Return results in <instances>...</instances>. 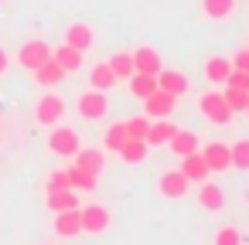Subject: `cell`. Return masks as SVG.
<instances>
[{
    "label": "cell",
    "mask_w": 249,
    "mask_h": 245,
    "mask_svg": "<svg viewBox=\"0 0 249 245\" xmlns=\"http://www.w3.org/2000/svg\"><path fill=\"white\" fill-rule=\"evenodd\" d=\"M246 48H249V45H246Z\"/></svg>",
    "instance_id": "obj_41"
},
{
    "label": "cell",
    "mask_w": 249,
    "mask_h": 245,
    "mask_svg": "<svg viewBox=\"0 0 249 245\" xmlns=\"http://www.w3.org/2000/svg\"><path fill=\"white\" fill-rule=\"evenodd\" d=\"M229 153H232V167L235 170H249V140H235L229 147Z\"/></svg>",
    "instance_id": "obj_29"
},
{
    "label": "cell",
    "mask_w": 249,
    "mask_h": 245,
    "mask_svg": "<svg viewBox=\"0 0 249 245\" xmlns=\"http://www.w3.org/2000/svg\"><path fill=\"white\" fill-rule=\"evenodd\" d=\"M41 245H52V242H41Z\"/></svg>",
    "instance_id": "obj_39"
},
{
    "label": "cell",
    "mask_w": 249,
    "mask_h": 245,
    "mask_svg": "<svg viewBox=\"0 0 249 245\" xmlns=\"http://www.w3.org/2000/svg\"><path fill=\"white\" fill-rule=\"evenodd\" d=\"M222 85H229V89H242V92H249V72H239V68H232L229 75H225V82Z\"/></svg>",
    "instance_id": "obj_35"
},
{
    "label": "cell",
    "mask_w": 249,
    "mask_h": 245,
    "mask_svg": "<svg viewBox=\"0 0 249 245\" xmlns=\"http://www.w3.org/2000/svg\"><path fill=\"white\" fill-rule=\"evenodd\" d=\"M157 89H164V92H171L174 99H181V96H188V89H191V82H188V75L184 72H174V68H160L157 72Z\"/></svg>",
    "instance_id": "obj_8"
},
{
    "label": "cell",
    "mask_w": 249,
    "mask_h": 245,
    "mask_svg": "<svg viewBox=\"0 0 249 245\" xmlns=\"http://www.w3.org/2000/svg\"><path fill=\"white\" fill-rule=\"evenodd\" d=\"M198 113H201L208 123H215V126H229L232 116H235V113L225 106L222 92H205V96H198Z\"/></svg>",
    "instance_id": "obj_1"
},
{
    "label": "cell",
    "mask_w": 249,
    "mask_h": 245,
    "mask_svg": "<svg viewBox=\"0 0 249 245\" xmlns=\"http://www.w3.org/2000/svg\"><path fill=\"white\" fill-rule=\"evenodd\" d=\"M65 45H72L79 51H89L92 48V28L89 24H69L65 28Z\"/></svg>",
    "instance_id": "obj_17"
},
{
    "label": "cell",
    "mask_w": 249,
    "mask_h": 245,
    "mask_svg": "<svg viewBox=\"0 0 249 245\" xmlns=\"http://www.w3.org/2000/svg\"><path fill=\"white\" fill-rule=\"evenodd\" d=\"M232 68L249 72V48H242V51H235V55H232Z\"/></svg>",
    "instance_id": "obj_36"
},
{
    "label": "cell",
    "mask_w": 249,
    "mask_h": 245,
    "mask_svg": "<svg viewBox=\"0 0 249 245\" xmlns=\"http://www.w3.org/2000/svg\"><path fill=\"white\" fill-rule=\"evenodd\" d=\"M52 58L65 68V75L69 72H75V68H82V62H86V55L79 51V48H72V45H62V48H55L52 51Z\"/></svg>",
    "instance_id": "obj_18"
},
{
    "label": "cell",
    "mask_w": 249,
    "mask_h": 245,
    "mask_svg": "<svg viewBox=\"0 0 249 245\" xmlns=\"http://www.w3.org/2000/svg\"><path fill=\"white\" fill-rule=\"evenodd\" d=\"M201 7H205V14L208 17H229L232 14V7H235V0H201Z\"/></svg>",
    "instance_id": "obj_30"
},
{
    "label": "cell",
    "mask_w": 249,
    "mask_h": 245,
    "mask_svg": "<svg viewBox=\"0 0 249 245\" xmlns=\"http://www.w3.org/2000/svg\"><path fill=\"white\" fill-rule=\"evenodd\" d=\"M147 130H150L147 116H133V119L126 123V136H133V140H147Z\"/></svg>",
    "instance_id": "obj_33"
},
{
    "label": "cell",
    "mask_w": 249,
    "mask_h": 245,
    "mask_svg": "<svg viewBox=\"0 0 249 245\" xmlns=\"http://www.w3.org/2000/svg\"><path fill=\"white\" fill-rule=\"evenodd\" d=\"M123 140H126V123H113V126L106 130L103 147H106V150H120V147H123Z\"/></svg>",
    "instance_id": "obj_31"
},
{
    "label": "cell",
    "mask_w": 249,
    "mask_h": 245,
    "mask_svg": "<svg viewBox=\"0 0 249 245\" xmlns=\"http://www.w3.org/2000/svg\"><path fill=\"white\" fill-rule=\"evenodd\" d=\"M133 55V72H147V75H157L160 72V55L154 51V48H137V51H130Z\"/></svg>",
    "instance_id": "obj_15"
},
{
    "label": "cell",
    "mask_w": 249,
    "mask_h": 245,
    "mask_svg": "<svg viewBox=\"0 0 249 245\" xmlns=\"http://www.w3.org/2000/svg\"><path fill=\"white\" fill-rule=\"evenodd\" d=\"M201 157H205V163H208V170H212V174H222V170H229V167H232V153H229V147H225V143H205Z\"/></svg>",
    "instance_id": "obj_9"
},
{
    "label": "cell",
    "mask_w": 249,
    "mask_h": 245,
    "mask_svg": "<svg viewBox=\"0 0 249 245\" xmlns=\"http://www.w3.org/2000/svg\"><path fill=\"white\" fill-rule=\"evenodd\" d=\"M55 235H62V238L82 235V211H79V208L58 211V214H55Z\"/></svg>",
    "instance_id": "obj_10"
},
{
    "label": "cell",
    "mask_w": 249,
    "mask_h": 245,
    "mask_svg": "<svg viewBox=\"0 0 249 245\" xmlns=\"http://www.w3.org/2000/svg\"><path fill=\"white\" fill-rule=\"evenodd\" d=\"M45 58H52V48H48L45 41H28V45H21V51H18V62H21L24 68H38Z\"/></svg>",
    "instance_id": "obj_12"
},
{
    "label": "cell",
    "mask_w": 249,
    "mask_h": 245,
    "mask_svg": "<svg viewBox=\"0 0 249 245\" xmlns=\"http://www.w3.org/2000/svg\"><path fill=\"white\" fill-rule=\"evenodd\" d=\"M126 82H130V92H133V96H140V99H143V96H150V92L157 89V75H147V72H133Z\"/></svg>",
    "instance_id": "obj_24"
},
{
    "label": "cell",
    "mask_w": 249,
    "mask_h": 245,
    "mask_svg": "<svg viewBox=\"0 0 249 245\" xmlns=\"http://www.w3.org/2000/svg\"><path fill=\"white\" fill-rule=\"evenodd\" d=\"M167 147H171L178 157H188V153L201 150V136H198V133H191V130H174V136L167 140Z\"/></svg>",
    "instance_id": "obj_14"
},
{
    "label": "cell",
    "mask_w": 249,
    "mask_h": 245,
    "mask_svg": "<svg viewBox=\"0 0 249 245\" xmlns=\"http://www.w3.org/2000/svg\"><path fill=\"white\" fill-rule=\"evenodd\" d=\"M174 96L171 92H164V89H154L150 96H143V116H154V119H164V116H171V109H174Z\"/></svg>",
    "instance_id": "obj_5"
},
{
    "label": "cell",
    "mask_w": 249,
    "mask_h": 245,
    "mask_svg": "<svg viewBox=\"0 0 249 245\" xmlns=\"http://www.w3.org/2000/svg\"><path fill=\"white\" fill-rule=\"evenodd\" d=\"M89 85L92 89H99V92H109L113 85H116V75H113V68L103 62V65H92V72H89Z\"/></svg>",
    "instance_id": "obj_21"
},
{
    "label": "cell",
    "mask_w": 249,
    "mask_h": 245,
    "mask_svg": "<svg viewBox=\"0 0 249 245\" xmlns=\"http://www.w3.org/2000/svg\"><path fill=\"white\" fill-rule=\"evenodd\" d=\"M4 72H7V55L0 51V75H4Z\"/></svg>",
    "instance_id": "obj_37"
},
{
    "label": "cell",
    "mask_w": 249,
    "mask_h": 245,
    "mask_svg": "<svg viewBox=\"0 0 249 245\" xmlns=\"http://www.w3.org/2000/svg\"><path fill=\"white\" fill-rule=\"evenodd\" d=\"M106 65L113 68L116 82H126V79L133 75V55H130V51H116V55H109V62H106Z\"/></svg>",
    "instance_id": "obj_20"
},
{
    "label": "cell",
    "mask_w": 249,
    "mask_h": 245,
    "mask_svg": "<svg viewBox=\"0 0 249 245\" xmlns=\"http://www.w3.org/2000/svg\"><path fill=\"white\" fill-rule=\"evenodd\" d=\"M75 167L92 170V174H103L106 160H103V153H99V150H86V147H79V150H75Z\"/></svg>",
    "instance_id": "obj_22"
},
{
    "label": "cell",
    "mask_w": 249,
    "mask_h": 245,
    "mask_svg": "<svg viewBox=\"0 0 249 245\" xmlns=\"http://www.w3.org/2000/svg\"><path fill=\"white\" fill-rule=\"evenodd\" d=\"M35 72V82L38 85H45V89H52V85H58V82H65V68L55 62V58H45L38 68H31Z\"/></svg>",
    "instance_id": "obj_13"
},
{
    "label": "cell",
    "mask_w": 249,
    "mask_h": 245,
    "mask_svg": "<svg viewBox=\"0 0 249 245\" xmlns=\"http://www.w3.org/2000/svg\"><path fill=\"white\" fill-rule=\"evenodd\" d=\"M198 204H201L205 211H218V208L225 204L222 187H218V184H212V180H201V184H198Z\"/></svg>",
    "instance_id": "obj_16"
},
{
    "label": "cell",
    "mask_w": 249,
    "mask_h": 245,
    "mask_svg": "<svg viewBox=\"0 0 249 245\" xmlns=\"http://www.w3.org/2000/svg\"><path fill=\"white\" fill-rule=\"evenodd\" d=\"M174 130H178V126H174L167 116H164V119H157V123L147 130V147H164V143L174 136Z\"/></svg>",
    "instance_id": "obj_19"
},
{
    "label": "cell",
    "mask_w": 249,
    "mask_h": 245,
    "mask_svg": "<svg viewBox=\"0 0 249 245\" xmlns=\"http://www.w3.org/2000/svg\"><path fill=\"white\" fill-rule=\"evenodd\" d=\"M116 153H120L126 163H140V160L147 157V140H133V136H126L123 147H120Z\"/></svg>",
    "instance_id": "obj_23"
},
{
    "label": "cell",
    "mask_w": 249,
    "mask_h": 245,
    "mask_svg": "<svg viewBox=\"0 0 249 245\" xmlns=\"http://www.w3.org/2000/svg\"><path fill=\"white\" fill-rule=\"evenodd\" d=\"M62 113H65V99H62V96H55V92L41 96V99H38V106H35V119H38L41 126H55V123L62 119Z\"/></svg>",
    "instance_id": "obj_2"
},
{
    "label": "cell",
    "mask_w": 249,
    "mask_h": 245,
    "mask_svg": "<svg viewBox=\"0 0 249 245\" xmlns=\"http://www.w3.org/2000/svg\"><path fill=\"white\" fill-rule=\"evenodd\" d=\"M69 170V180H72V187H79V191H92L96 187V180H99V174H92V170H82V167H65Z\"/></svg>",
    "instance_id": "obj_26"
},
{
    "label": "cell",
    "mask_w": 249,
    "mask_h": 245,
    "mask_svg": "<svg viewBox=\"0 0 249 245\" xmlns=\"http://www.w3.org/2000/svg\"><path fill=\"white\" fill-rule=\"evenodd\" d=\"M48 208L58 214V211H69V208H79V197H75V191L69 187V191H48Z\"/></svg>",
    "instance_id": "obj_25"
},
{
    "label": "cell",
    "mask_w": 249,
    "mask_h": 245,
    "mask_svg": "<svg viewBox=\"0 0 249 245\" xmlns=\"http://www.w3.org/2000/svg\"><path fill=\"white\" fill-rule=\"evenodd\" d=\"M229 72H232V62H229V58H208V65H205L208 82H225Z\"/></svg>",
    "instance_id": "obj_27"
},
{
    "label": "cell",
    "mask_w": 249,
    "mask_h": 245,
    "mask_svg": "<svg viewBox=\"0 0 249 245\" xmlns=\"http://www.w3.org/2000/svg\"><path fill=\"white\" fill-rule=\"evenodd\" d=\"M184 163H181V174L188 177V184H201V180H208V163H205V157H201V150H195V153H188V157H181Z\"/></svg>",
    "instance_id": "obj_11"
},
{
    "label": "cell",
    "mask_w": 249,
    "mask_h": 245,
    "mask_svg": "<svg viewBox=\"0 0 249 245\" xmlns=\"http://www.w3.org/2000/svg\"><path fill=\"white\" fill-rule=\"evenodd\" d=\"M157 191H160V197H167V201H181V197L188 194V177H184L181 170H167V174H160Z\"/></svg>",
    "instance_id": "obj_6"
},
{
    "label": "cell",
    "mask_w": 249,
    "mask_h": 245,
    "mask_svg": "<svg viewBox=\"0 0 249 245\" xmlns=\"http://www.w3.org/2000/svg\"><path fill=\"white\" fill-rule=\"evenodd\" d=\"M215 245H242V231L235 225H222L215 231Z\"/></svg>",
    "instance_id": "obj_32"
},
{
    "label": "cell",
    "mask_w": 249,
    "mask_h": 245,
    "mask_svg": "<svg viewBox=\"0 0 249 245\" xmlns=\"http://www.w3.org/2000/svg\"><path fill=\"white\" fill-rule=\"evenodd\" d=\"M222 99H225V106H229L232 113H246V106H249V92H242V89H229V85H225Z\"/></svg>",
    "instance_id": "obj_28"
},
{
    "label": "cell",
    "mask_w": 249,
    "mask_h": 245,
    "mask_svg": "<svg viewBox=\"0 0 249 245\" xmlns=\"http://www.w3.org/2000/svg\"><path fill=\"white\" fill-rule=\"evenodd\" d=\"M246 116H249V106H246Z\"/></svg>",
    "instance_id": "obj_38"
},
{
    "label": "cell",
    "mask_w": 249,
    "mask_h": 245,
    "mask_svg": "<svg viewBox=\"0 0 249 245\" xmlns=\"http://www.w3.org/2000/svg\"><path fill=\"white\" fill-rule=\"evenodd\" d=\"M0 4H4V0H0Z\"/></svg>",
    "instance_id": "obj_40"
},
{
    "label": "cell",
    "mask_w": 249,
    "mask_h": 245,
    "mask_svg": "<svg viewBox=\"0 0 249 245\" xmlns=\"http://www.w3.org/2000/svg\"><path fill=\"white\" fill-rule=\"evenodd\" d=\"M48 147H52V153H58V157H75V150L82 147V140H79V133L75 130H55L52 136H48Z\"/></svg>",
    "instance_id": "obj_7"
},
{
    "label": "cell",
    "mask_w": 249,
    "mask_h": 245,
    "mask_svg": "<svg viewBox=\"0 0 249 245\" xmlns=\"http://www.w3.org/2000/svg\"><path fill=\"white\" fill-rule=\"evenodd\" d=\"M72 187V180H69V170H55L48 180H45V191H69ZM75 191V187H72Z\"/></svg>",
    "instance_id": "obj_34"
},
{
    "label": "cell",
    "mask_w": 249,
    "mask_h": 245,
    "mask_svg": "<svg viewBox=\"0 0 249 245\" xmlns=\"http://www.w3.org/2000/svg\"><path fill=\"white\" fill-rule=\"evenodd\" d=\"M106 109H109V99H106V92H99V89H89V92L79 99V116H82V119H103Z\"/></svg>",
    "instance_id": "obj_4"
},
{
    "label": "cell",
    "mask_w": 249,
    "mask_h": 245,
    "mask_svg": "<svg viewBox=\"0 0 249 245\" xmlns=\"http://www.w3.org/2000/svg\"><path fill=\"white\" fill-rule=\"evenodd\" d=\"M82 211V231L86 235H103L106 228H109V208H103V204H89V208H79Z\"/></svg>",
    "instance_id": "obj_3"
}]
</instances>
